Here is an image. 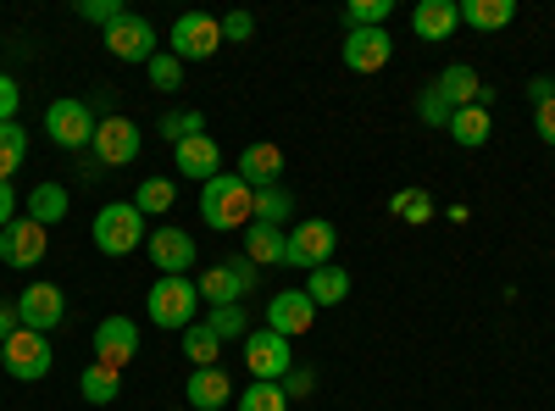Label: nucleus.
<instances>
[{"mask_svg": "<svg viewBox=\"0 0 555 411\" xmlns=\"http://www.w3.org/2000/svg\"><path fill=\"white\" fill-rule=\"evenodd\" d=\"M139 356V329H133V317H101L95 323V361L101 368H128V361Z\"/></svg>", "mask_w": 555, "mask_h": 411, "instance_id": "dca6fc26", "label": "nucleus"}, {"mask_svg": "<svg viewBox=\"0 0 555 411\" xmlns=\"http://www.w3.org/2000/svg\"><path fill=\"white\" fill-rule=\"evenodd\" d=\"M89 240H95L101 256H133L145 245V211L133 201H112L95 211V228H89Z\"/></svg>", "mask_w": 555, "mask_h": 411, "instance_id": "f03ea898", "label": "nucleus"}, {"mask_svg": "<svg viewBox=\"0 0 555 411\" xmlns=\"http://www.w3.org/2000/svg\"><path fill=\"white\" fill-rule=\"evenodd\" d=\"M444 133H450L461 151H483L489 133H494V117H489V106H461V112H450V128Z\"/></svg>", "mask_w": 555, "mask_h": 411, "instance_id": "5701e85b", "label": "nucleus"}, {"mask_svg": "<svg viewBox=\"0 0 555 411\" xmlns=\"http://www.w3.org/2000/svg\"><path fill=\"white\" fill-rule=\"evenodd\" d=\"M389 12H395V0H350L345 23H350V28H384Z\"/></svg>", "mask_w": 555, "mask_h": 411, "instance_id": "c9c22d12", "label": "nucleus"}, {"mask_svg": "<svg viewBox=\"0 0 555 411\" xmlns=\"http://www.w3.org/2000/svg\"><path fill=\"white\" fill-rule=\"evenodd\" d=\"M183 356H190V368H217V361H222V339L206 323H195V329H183Z\"/></svg>", "mask_w": 555, "mask_h": 411, "instance_id": "c756f323", "label": "nucleus"}, {"mask_svg": "<svg viewBox=\"0 0 555 411\" xmlns=\"http://www.w3.org/2000/svg\"><path fill=\"white\" fill-rule=\"evenodd\" d=\"M62 317H67V295H62L56 284H28V290L17 295V323L34 329V334L62 329Z\"/></svg>", "mask_w": 555, "mask_h": 411, "instance_id": "ddd939ff", "label": "nucleus"}, {"mask_svg": "<svg viewBox=\"0 0 555 411\" xmlns=\"http://www.w3.org/2000/svg\"><path fill=\"white\" fill-rule=\"evenodd\" d=\"M183 400H190V411H222L228 400H234V378H228L222 368H195Z\"/></svg>", "mask_w": 555, "mask_h": 411, "instance_id": "4be33fe9", "label": "nucleus"}, {"mask_svg": "<svg viewBox=\"0 0 555 411\" xmlns=\"http://www.w3.org/2000/svg\"><path fill=\"white\" fill-rule=\"evenodd\" d=\"M267 329H272V334H284V339L311 334V329H317V306H311V295H306V290H278V295L267 300Z\"/></svg>", "mask_w": 555, "mask_h": 411, "instance_id": "4468645a", "label": "nucleus"}, {"mask_svg": "<svg viewBox=\"0 0 555 411\" xmlns=\"http://www.w3.org/2000/svg\"><path fill=\"white\" fill-rule=\"evenodd\" d=\"M78 395H83L89 406H112V400L122 395V373H117V368H101V361H89V368L78 373Z\"/></svg>", "mask_w": 555, "mask_h": 411, "instance_id": "bb28decb", "label": "nucleus"}, {"mask_svg": "<svg viewBox=\"0 0 555 411\" xmlns=\"http://www.w3.org/2000/svg\"><path fill=\"white\" fill-rule=\"evenodd\" d=\"M44 133H51V145H62V151H89V140H95V106L89 101H51L44 106Z\"/></svg>", "mask_w": 555, "mask_h": 411, "instance_id": "1a4fd4ad", "label": "nucleus"}, {"mask_svg": "<svg viewBox=\"0 0 555 411\" xmlns=\"http://www.w3.org/2000/svg\"><path fill=\"white\" fill-rule=\"evenodd\" d=\"M172 167H178L183 178H201V184H211V178L222 172V151H217L211 133H195V140L172 145Z\"/></svg>", "mask_w": 555, "mask_h": 411, "instance_id": "6ab92c4d", "label": "nucleus"}, {"mask_svg": "<svg viewBox=\"0 0 555 411\" xmlns=\"http://www.w3.org/2000/svg\"><path fill=\"white\" fill-rule=\"evenodd\" d=\"M234 172L245 178L250 190H267V184H278V178H284V151L267 145V140H256V145L240 151V167H234Z\"/></svg>", "mask_w": 555, "mask_h": 411, "instance_id": "412c9836", "label": "nucleus"}, {"mask_svg": "<svg viewBox=\"0 0 555 411\" xmlns=\"http://www.w3.org/2000/svg\"><path fill=\"white\" fill-rule=\"evenodd\" d=\"M311 384H317V378H311V373H306V368H289V378H284V384H278V389H284V395H289V400H295V395H306V389H311Z\"/></svg>", "mask_w": 555, "mask_h": 411, "instance_id": "49530a36", "label": "nucleus"}, {"mask_svg": "<svg viewBox=\"0 0 555 411\" xmlns=\"http://www.w3.org/2000/svg\"><path fill=\"white\" fill-rule=\"evenodd\" d=\"M389 56H395L389 28H350L345 34V67L350 73H384Z\"/></svg>", "mask_w": 555, "mask_h": 411, "instance_id": "f3484780", "label": "nucleus"}, {"mask_svg": "<svg viewBox=\"0 0 555 411\" xmlns=\"http://www.w3.org/2000/svg\"><path fill=\"white\" fill-rule=\"evenodd\" d=\"M167 51H172L178 62H211V56L222 51V23L206 17V12H183V17L172 23V34H167Z\"/></svg>", "mask_w": 555, "mask_h": 411, "instance_id": "423d86ee", "label": "nucleus"}, {"mask_svg": "<svg viewBox=\"0 0 555 411\" xmlns=\"http://www.w3.org/2000/svg\"><path fill=\"white\" fill-rule=\"evenodd\" d=\"M145 311H151V323L167 329V334L195 329V311H201V290H195V279H156Z\"/></svg>", "mask_w": 555, "mask_h": 411, "instance_id": "7ed1b4c3", "label": "nucleus"}, {"mask_svg": "<svg viewBox=\"0 0 555 411\" xmlns=\"http://www.w3.org/2000/svg\"><path fill=\"white\" fill-rule=\"evenodd\" d=\"M389 211H395L400 222H411V228H423V222H434V195H428V190H400V195L389 201Z\"/></svg>", "mask_w": 555, "mask_h": 411, "instance_id": "72a5a7b5", "label": "nucleus"}, {"mask_svg": "<svg viewBox=\"0 0 555 411\" xmlns=\"http://www.w3.org/2000/svg\"><path fill=\"white\" fill-rule=\"evenodd\" d=\"M145 251H151V267L162 272V279H190V267H195V240L183 234V228H172V222H162L156 234L145 240Z\"/></svg>", "mask_w": 555, "mask_h": 411, "instance_id": "9b49d317", "label": "nucleus"}, {"mask_svg": "<svg viewBox=\"0 0 555 411\" xmlns=\"http://www.w3.org/2000/svg\"><path fill=\"white\" fill-rule=\"evenodd\" d=\"M145 73H151L156 89H178V84H183V62H178L172 51H156V56L145 62Z\"/></svg>", "mask_w": 555, "mask_h": 411, "instance_id": "4c0bfd02", "label": "nucleus"}, {"mask_svg": "<svg viewBox=\"0 0 555 411\" xmlns=\"http://www.w3.org/2000/svg\"><path fill=\"white\" fill-rule=\"evenodd\" d=\"M528 101H533V106L555 101V78H544V73H539V78H528Z\"/></svg>", "mask_w": 555, "mask_h": 411, "instance_id": "de8ad7c7", "label": "nucleus"}, {"mask_svg": "<svg viewBox=\"0 0 555 411\" xmlns=\"http://www.w3.org/2000/svg\"><path fill=\"white\" fill-rule=\"evenodd\" d=\"M28 217H34L39 228H51V222L67 217V190L56 184V178H44V184L28 190Z\"/></svg>", "mask_w": 555, "mask_h": 411, "instance_id": "cd10ccee", "label": "nucleus"}, {"mask_svg": "<svg viewBox=\"0 0 555 411\" xmlns=\"http://www.w3.org/2000/svg\"><path fill=\"white\" fill-rule=\"evenodd\" d=\"M17 329H23V323H17V300H0V345H7Z\"/></svg>", "mask_w": 555, "mask_h": 411, "instance_id": "a18cd8bd", "label": "nucleus"}, {"mask_svg": "<svg viewBox=\"0 0 555 411\" xmlns=\"http://www.w3.org/2000/svg\"><path fill=\"white\" fill-rule=\"evenodd\" d=\"M17 106H23V89L12 84V73H0V123H17Z\"/></svg>", "mask_w": 555, "mask_h": 411, "instance_id": "79ce46f5", "label": "nucleus"}, {"mask_svg": "<svg viewBox=\"0 0 555 411\" xmlns=\"http://www.w3.org/2000/svg\"><path fill=\"white\" fill-rule=\"evenodd\" d=\"M533 133L544 145H555V101H544V106H533Z\"/></svg>", "mask_w": 555, "mask_h": 411, "instance_id": "37998d69", "label": "nucleus"}, {"mask_svg": "<svg viewBox=\"0 0 555 411\" xmlns=\"http://www.w3.org/2000/svg\"><path fill=\"white\" fill-rule=\"evenodd\" d=\"M139 145H145V133H139V123L133 117H101L95 123V140H89V151H95V162L101 167H128V162H139Z\"/></svg>", "mask_w": 555, "mask_h": 411, "instance_id": "9d476101", "label": "nucleus"}, {"mask_svg": "<svg viewBox=\"0 0 555 411\" xmlns=\"http://www.w3.org/2000/svg\"><path fill=\"white\" fill-rule=\"evenodd\" d=\"M289 345H295V339L272 334V329L245 334V368H250V378H256V384H284L289 368H295V350H289Z\"/></svg>", "mask_w": 555, "mask_h": 411, "instance_id": "6e6552de", "label": "nucleus"}, {"mask_svg": "<svg viewBox=\"0 0 555 411\" xmlns=\"http://www.w3.org/2000/svg\"><path fill=\"white\" fill-rule=\"evenodd\" d=\"M28 162V128L23 123H0V178L12 184V172Z\"/></svg>", "mask_w": 555, "mask_h": 411, "instance_id": "c85d7f7f", "label": "nucleus"}, {"mask_svg": "<svg viewBox=\"0 0 555 411\" xmlns=\"http://www.w3.org/2000/svg\"><path fill=\"white\" fill-rule=\"evenodd\" d=\"M234 411H289V395L278 384H250L245 395H234Z\"/></svg>", "mask_w": 555, "mask_h": 411, "instance_id": "f704fd0d", "label": "nucleus"}, {"mask_svg": "<svg viewBox=\"0 0 555 411\" xmlns=\"http://www.w3.org/2000/svg\"><path fill=\"white\" fill-rule=\"evenodd\" d=\"M172 411H190V406H172Z\"/></svg>", "mask_w": 555, "mask_h": 411, "instance_id": "09e8293b", "label": "nucleus"}, {"mask_svg": "<svg viewBox=\"0 0 555 411\" xmlns=\"http://www.w3.org/2000/svg\"><path fill=\"white\" fill-rule=\"evenodd\" d=\"M106 51L117 56V62H133V67H145L156 51H162V44H156V28L145 23V17H117L112 28H106Z\"/></svg>", "mask_w": 555, "mask_h": 411, "instance_id": "f8f14e48", "label": "nucleus"}, {"mask_svg": "<svg viewBox=\"0 0 555 411\" xmlns=\"http://www.w3.org/2000/svg\"><path fill=\"white\" fill-rule=\"evenodd\" d=\"M434 89L444 95V106H450V112H461V106H494V89H483L478 67H467V62L444 67V73L434 78Z\"/></svg>", "mask_w": 555, "mask_h": 411, "instance_id": "a211bd4d", "label": "nucleus"}, {"mask_svg": "<svg viewBox=\"0 0 555 411\" xmlns=\"http://www.w3.org/2000/svg\"><path fill=\"white\" fill-rule=\"evenodd\" d=\"M334 251H339V228H334L328 217H311V222H295V228H289V256H284V267L317 272V267L334 261Z\"/></svg>", "mask_w": 555, "mask_h": 411, "instance_id": "0eeeda50", "label": "nucleus"}, {"mask_svg": "<svg viewBox=\"0 0 555 411\" xmlns=\"http://www.w3.org/2000/svg\"><path fill=\"white\" fill-rule=\"evenodd\" d=\"M461 23L483 28V34H500V28L517 23V0H461Z\"/></svg>", "mask_w": 555, "mask_h": 411, "instance_id": "393cba45", "label": "nucleus"}, {"mask_svg": "<svg viewBox=\"0 0 555 411\" xmlns=\"http://www.w3.org/2000/svg\"><path fill=\"white\" fill-rule=\"evenodd\" d=\"M12 222H17V190L0 178V228H12Z\"/></svg>", "mask_w": 555, "mask_h": 411, "instance_id": "c03bdc74", "label": "nucleus"}, {"mask_svg": "<svg viewBox=\"0 0 555 411\" xmlns=\"http://www.w3.org/2000/svg\"><path fill=\"white\" fill-rule=\"evenodd\" d=\"M172 201H178L172 178H139V195H133V206L145 211V217H162V211H172Z\"/></svg>", "mask_w": 555, "mask_h": 411, "instance_id": "7c9ffc66", "label": "nucleus"}, {"mask_svg": "<svg viewBox=\"0 0 555 411\" xmlns=\"http://www.w3.org/2000/svg\"><path fill=\"white\" fill-rule=\"evenodd\" d=\"M206 329L228 345V339H245L250 334V317H245V306H211L206 311Z\"/></svg>", "mask_w": 555, "mask_h": 411, "instance_id": "2f4dec72", "label": "nucleus"}, {"mask_svg": "<svg viewBox=\"0 0 555 411\" xmlns=\"http://www.w3.org/2000/svg\"><path fill=\"white\" fill-rule=\"evenodd\" d=\"M201 217L217 228V234H245L256 222V190L245 184L240 172H217L211 184H201Z\"/></svg>", "mask_w": 555, "mask_h": 411, "instance_id": "f257e3e1", "label": "nucleus"}, {"mask_svg": "<svg viewBox=\"0 0 555 411\" xmlns=\"http://www.w3.org/2000/svg\"><path fill=\"white\" fill-rule=\"evenodd\" d=\"M306 295H311V306L322 311V306H339L345 295H350V272L345 267H317V272H306Z\"/></svg>", "mask_w": 555, "mask_h": 411, "instance_id": "a878e982", "label": "nucleus"}, {"mask_svg": "<svg viewBox=\"0 0 555 411\" xmlns=\"http://www.w3.org/2000/svg\"><path fill=\"white\" fill-rule=\"evenodd\" d=\"M162 133L172 145H183V140H195V133H206V117L201 112H167L162 117Z\"/></svg>", "mask_w": 555, "mask_h": 411, "instance_id": "e433bc0d", "label": "nucleus"}, {"mask_svg": "<svg viewBox=\"0 0 555 411\" xmlns=\"http://www.w3.org/2000/svg\"><path fill=\"white\" fill-rule=\"evenodd\" d=\"M245 256L256 267H278L289 256V234H284V228H272V222H250L245 228Z\"/></svg>", "mask_w": 555, "mask_h": 411, "instance_id": "b1692460", "label": "nucleus"}, {"mask_svg": "<svg viewBox=\"0 0 555 411\" xmlns=\"http://www.w3.org/2000/svg\"><path fill=\"white\" fill-rule=\"evenodd\" d=\"M455 28H461V7H455V0H416V7H411V34H416V39L439 44V39H450Z\"/></svg>", "mask_w": 555, "mask_h": 411, "instance_id": "aec40b11", "label": "nucleus"}, {"mask_svg": "<svg viewBox=\"0 0 555 411\" xmlns=\"http://www.w3.org/2000/svg\"><path fill=\"white\" fill-rule=\"evenodd\" d=\"M217 23H222V44H240V39L256 34V17H250V12H228V17H217Z\"/></svg>", "mask_w": 555, "mask_h": 411, "instance_id": "a19ab883", "label": "nucleus"}, {"mask_svg": "<svg viewBox=\"0 0 555 411\" xmlns=\"http://www.w3.org/2000/svg\"><path fill=\"white\" fill-rule=\"evenodd\" d=\"M78 17H83V23L112 28L117 17H128V7H122V0H78Z\"/></svg>", "mask_w": 555, "mask_h": 411, "instance_id": "58836bf2", "label": "nucleus"}, {"mask_svg": "<svg viewBox=\"0 0 555 411\" xmlns=\"http://www.w3.org/2000/svg\"><path fill=\"white\" fill-rule=\"evenodd\" d=\"M44 245H51V228H39L34 217H17L12 228H0V261L7 267H39Z\"/></svg>", "mask_w": 555, "mask_h": 411, "instance_id": "2eb2a0df", "label": "nucleus"}, {"mask_svg": "<svg viewBox=\"0 0 555 411\" xmlns=\"http://www.w3.org/2000/svg\"><path fill=\"white\" fill-rule=\"evenodd\" d=\"M289 211H295V195L284 190V184H267V190H256V222H289Z\"/></svg>", "mask_w": 555, "mask_h": 411, "instance_id": "473e14b6", "label": "nucleus"}, {"mask_svg": "<svg viewBox=\"0 0 555 411\" xmlns=\"http://www.w3.org/2000/svg\"><path fill=\"white\" fill-rule=\"evenodd\" d=\"M0 368H7L17 384H39L44 373L56 368V350H51V334H34V329H17L7 345H0Z\"/></svg>", "mask_w": 555, "mask_h": 411, "instance_id": "39448f33", "label": "nucleus"}, {"mask_svg": "<svg viewBox=\"0 0 555 411\" xmlns=\"http://www.w3.org/2000/svg\"><path fill=\"white\" fill-rule=\"evenodd\" d=\"M416 117H423L428 128H450V106H444V95H439L434 84L423 89V95H416Z\"/></svg>", "mask_w": 555, "mask_h": 411, "instance_id": "ea45409f", "label": "nucleus"}, {"mask_svg": "<svg viewBox=\"0 0 555 411\" xmlns=\"http://www.w3.org/2000/svg\"><path fill=\"white\" fill-rule=\"evenodd\" d=\"M261 284V267L250 261V256H228V261H217V267H206L201 279H195V290H201V300L206 306H240L250 290Z\"/></svg>", "mask_w": 555, "mask_h": 411, "instance_id": "20e7f679", "label": "nucleus"}]
</instances>
